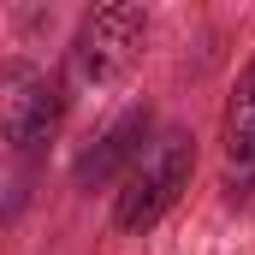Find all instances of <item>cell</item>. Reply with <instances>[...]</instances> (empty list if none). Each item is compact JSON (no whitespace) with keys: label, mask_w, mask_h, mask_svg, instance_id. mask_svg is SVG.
Returning a JSON list of instances; mask_svg holds the SVG:
<instances>
[{"label":"cell","mask_w":255,"mask_h":255,"mask_svg":"<svg viewBox=\"0 0 255 255\" xmlns=\"http://www.w3.org/2000/svg\"><path fill=\"white\" fill-rule=\"evenodd\" d=\"M190 172H196V136L178 130V125H166L148 142V154L130 166V178L119 184L113 226H119V232H148V226H160V220L178 208V196L190 190Z\"/></svg>","instance_id":"1"},{"label":"cell","mask_w":255,"mask_h":255,"mask_svg":"<svg viewBox=\"0 0 255 255\" xmlns=\"http://www.w3.org/2000/svg\"><path fill=\"white\" fill-rule=\"evenodd\" d=\"M142 36H148V12L142 6H130V0L95 6L83 18L77 42H71V77L77 83H95V89L113 83V77H125L130 60H136V48H142Z\"/></svg>","instance_id":"2"},{"label":"cell","mask_w":255,"mask_h":255,"mask_svg":"<svg viewBox=\"0 0 255 255\" xmlns=\"http://www.w3.org/2000/svg\"><path fill=\"white\" fill-rule=\"evenodd\" d=\"M65 119V83L48 71H30V65H12L6 71V101H0V125L6 142L18 154H30L36 142H48Z\"/></svg>","instance_id":"3"},{"label":"cell","mask_w":255,"mask_h":255,"mask_svg":"<svg viewBox=\"0 0 255 255\" xmlns=\"http://www.w3.org/2000/svg\"><path fill=\"white\" fill-rule=\"evenodd\" d=\"M148 130H154V113H148V107L119 113L113 125L101 130V142L77 160V190H101V184H113L119 172L130 178V166L148 154Z\"/></svg>","instance_id":"4"},{"label":"cell","mask_w":255,"mask_h":255,"mask_svg":"<svg viewBox=\"0 0 255 255\" xmlns=\"http://www.w3.org/2000/svg\"><path fill=\"white\" fill-rule=\"evenodd\" d=\"M255 184V54L232 83L226 101V190L244 196Z\"/></svg>","instance_id":"5"}]
</instances>
